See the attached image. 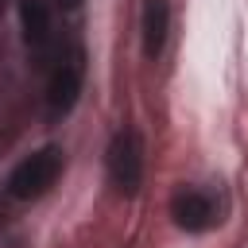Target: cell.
Listing matches in <instances>:
<instances>
[{"label":"cell","instance_id":"8992f818","mask_svg":"<svg viewBox=\"0 0 248 248\" xmlns=\"http://www.w3.org/2000/svg\"><path fill=\"white\" fill-rule=\"evenodd\" d=\"M19 16H23V39L31 50H46L50 43V16H46V4L43 0H23L19 4Z\"/></svg>","mask_w":248,"mask_h":248},{"label":"cell","instance_id":"7a4b0ae2","mask_svg":"<svg viewBox=\"0 0 248 248\" xmlns=\"http://www.w3.org/2000/svg\"><path fill=\"white\" fill-rule=\"evenodd\" d=\"M108 174L124 194H136V186L143 178V147H140V136L132 128L112 136V143H108Z\"/></svg>","mask_w":248,"mask_h":248},{"label":"cell","instance_id":"6da1fadb","mask_svg":"<svg viewBox=\"0 0 248 248\" xmlns=\"http://www.w3.org/2000/svg\"><path fill=\"white\" fill-rule=\"evenodd\" d=\"M58 170H62V155H58L54 147H43V151L27 155V159H23V163L12 170V178H8V190H12L16 198L31 202V198H39V194H46V190L54 186Z\"/></svg>","mask_w":248,"mask_h":248},{"label":"cell","instance_id":"3957f363","mask_svg":"<svg viewBox=\"0 0 248 248\" xmlns=\"http://www.w3.org/2000/svg\"><path fill=\"white\" fill-rule=\"evenodd\" d=\"M81 74H85L81 50H78V46H70V50L58 58L54 74H50V93H46L50 116H62V112H70V108H74V101H78V93H81Z\"/></svg>","mask_w":248,"mask_h":248},{"label":"cell","instance_id":"277c9868","mask_svg":"<svg viewBox=\"0 0 248 248\" xmlns=\"http://www.w3.org/2000/svg\"><path fill=\"white\" fill-rule=\"evenodd\" d=\"M170 213H174V225L186 229V232H202V229H209L213 217H217L213 198L202 194V190H182V194H174Z\"/></svg>","mask_w":248,"mask_h":248},{"label":"cell","instance_id":"5b68a950","mask_svg":"<svg viewBox=\"0 0 248 248\" xmlns=\"http://www.w3.org/2000/svg\"><path fill=\"white\" fill-rule=\"evenodd\" d=\"M167 23H170V8L167 0H143V50L147 58H155L167 43Z\"/></svg>","mask_w":248,"mask_h":248},{"label":"cell","instance_id":"52a82bcc","mask_svg":"<svg viewBox=\"0 0 248 248\" xmlns=\"http://www.w3.org/2000/svg\"><path fill=\"white\" fill-rule=\"evenodd\" d=\"M58 4H62V8H78L81 0H58Z\"/></svg>","mask_w":248,"mask_h":248}]
</instances>
